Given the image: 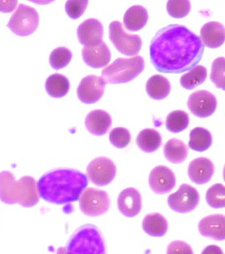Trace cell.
Returning a JSON list of instances; mask_svg holds the SVG:
<instances>
[{"mask_svg":"<svg viewBox=\"0 0 225 254\" xmlns=\"http://www.w3.org/2000/svg\"><path fill=\"white\" fill-rule=\"evenodd\" d=\"M204 45L185 26L172 24L160 29L150 44V58L159 72L180 73L193 68L202 59Z\"/></svg>","mask_w":225,"mask_h":254,"instance_id":"1","label":"cell"},{"mask_svg":"<svg viewBox=\"0 0 225 254\" xmlns=\"http://www.w3.org/2000/svg\"><path fill=\"white\" fill-rule=\"evenodd\" d=\"M88 178L80 171L56 168L48 171L37 183L39 197L56 204L72 203L80 199L88 186Z\"/></svg>","mask_w":225,"mask_h":254,"instance_id":"2","label":"cell"},{"mask_svg":"<svg viewBox=\"0 0 225 254\" xmlns=\"http://www.w3.org/2000/svg\"><path fill=\"white\" fill-rule=\"evenodd\" d=\"M37 182L31 176L15 180L12 173H0V200L3 203L19 204L23 207H32L39 202Z\"/></svg>","mask_w":225,"mask_h":254,"instance_id":"3","label":"cell"},{"mask_svg":"<svg viewBox=\"0 0 225 254\" xmlns=\"http://www.w3.org/2000/svg\"><path fill=\"white\" fill-rule=\"evenodd\" d=\"M56 254H106L105 242L96 226L85 224L71 236L66 247H60Z\"/></svg>","mask_w":225,"mask_h":254,"instance_id":"4","label":"cell"},{"mask_svg":"<svg viewBox=\"0 0 225 254\" xmlns=\"http://www.w3.org/2000/svg\"><path fill=\"white\" fill-rule=\"evenodd\" d=\"M144 68L145 61L140 56L131 59L119 58L102 71V78L106 83H126L138 76Z\"/></svg>","mask_w":225,"mask_h":254,"instance_id":"5","label":"cell"},{"mask_svg":"<svg viewBox=\"0 0 225 254\" xmlns=\"http://www.w3.org/2000/svg\"><path fill=\"white\" fill-rule=\"evenodd\" d=\"M39 23L38 12L25 4H19L11 16L7 27L17 35L25 37L34 33Z\"/></svg>","mask_w":225,"mask_h":254,"instance_id":"6","label":"cell"},{"mask_svg":"<svg viewBox=\"0 0 225 254\" xmlns=\"http://www.w3.org/2000/svg\"><path fill=\"white\" fill-rule=\"evenodd\" d=\"M109 38L116 49L124 55H137L141 49L139 36L126 33L119 21H114L110 24Z\"/></svg>","mask_w":225,"mask_h":254,"instance_id":"7","label":"cell"},{"mask_svg":"<svg viewBox=\"0 0 225 254\" xmlns=\"http://www.w3.org/2000/svg\"><path fill=\"white\" fill-rule=\"evenodd\" d=\"M80 207L87 216H98L107 212L110 207V198L107 192L95 188L85 190L80 198Z\"/></svg>","mask_w":225,"mask_h":254,"instance_id":"8","label":"cell"},{"mask_svg":"<svg viewBox=\"0 0 225 254\" xmlns=\"http://www.w3.org/2000/svg\"><path fill=\"white\" fill-rule=\"evenodd\" d=\"M87 174L90 182L95 186H107L115 178L116 166L110 159L106 157H98L88 165Z\"/></svg>","mask_w":225,"mask_h":254,"instance_id":"9","label":"cell"},{"mask_svg":"<svg viewBox=\"0 0 225 254\" xmlns=\"http://www.w3.org/2000/svg\"><path fill=\"white\" fill-rule=\"evenodd\" d=\"M199 201V194L194 188L187 184L181 185L179 190L168 198V204L174 211L187 213L194 210Z\"/></svg>","mask_w":225,"mask_h":254,"instance_id":"10","label":"cell"},{"mask_svg":"<svg viewBox=\"0 0 225 254\" xmlns=\"http://www.w3.org/2000/svg\"><path fill=\"white\" fill-rule=\"evenodd\" d=\"M216 97L206 90H199L191 93L187 100V107L192 114L200 118H206L216 110Z\"/></svg>","mask_w":225,"mask_h":254,"instance_id":"11","label":"cell"},{"mask_svg":"<svg viewBox=\"0 0 225 254\" xmlns=\"http://www.w3.org/2000/svg\"><path fill=\"white\" fill-rule=\"evenodd\" d=\"M106 83L102 77L90 75L85 77L79 85L78 96L82 102L92 104L97 102L104 94Z\"/></svg>","mask_w":225,"mask_h":254,"instance_id":"12","label":"cell"},{"mask_svg":"<svg viewBox=\"0 0 225 254\" xmlns=\"http://www.w3.org/2000/svg\"><path fill=\"white\" fill-rule=\"evenodd\" d=\"M150 188L155 193L163 194L175 188L176 178L171 169L164 166L156 167L149 175Z\"/></svg>","mask_w":225,"mask_h":254,"instance_id":"13","label":"cell"},{"mask_svg":"<svg viewBox=\"0 0 225 254\" xmlns=\"http://www.w3.org/2000/svg\"><path fill=\"white\" fill-rule=\"evenodd\" d=\"M104 29L102 23L96 19H88L80 24L77 30L79 41L84 45H95L102 41Z\"/></svg>","mask_w":225,"mask_h":254,"instance_id":"14","label":"cell"},{"mask_svg":"<svg viewBox=\"0 0 225 254\" xmlns=\"http://www.w3.org/2000/svg\"><path fill=\"white\" fill-rule=\"evenodd\" d=\"M82 57L89 66L100 68L109 63L111 54L108 46L102 41L95 45L84 47L82 50Z\"/></svg>","mask_w":225,"mask_h":254,"instance_id":"15","label":"cell"},{"mask_svg":"<svg viewBox=\"0 0 225 254\" xmlns=\"http://www.w3.org/2000/svg\"><path fill=\"white\" fill-rule=\"evenodd\" d=\"M199 231L201 235L221 241L225 238V217L223 214H213L199 222Z\"/></svg>","mask_w":225,"mask_h":254,"instance_id":"16","label":"cell"},{"mask_svg":"<svg viewBox=\"0 0 225 254\" xmlns=\"http://www.w3.org/2000/svg\"><path fill=\"white\" fill-rule=\"evenodd\" d=\"M118 209L127 217L137 215L141 210V196L134 188H127L122 190L118 198Z\"/></svg>","mask_w":225,"mask_h":254,"instance_id":"17","label":"cell"},{"mask_svg":"<svg viewBox=\"0 0 225 254\" xmlns=\"http://www.w3.org/2000/svg\"><path fill=\"white\" fill-rule=\"evenodd\" d=\"M214 174V166L209 159H195L188 167V176L191 182L198 185L206 184Z\"/></svg>","mask_w":225,"mask_h":254,"instance_id":"18","label":"cell"},{"mask_svg":"<svg viewBox=\"0 0 225 254\" xmlns=\"http://www.w3.org/2000/svg\"><path fill=\"white\" fill-rule=\"evenodd\" d=\"M85 123L89 132L96 136H102L109 130L112 121L106 111L97 109L89 113Z\"/></svg>","mask_w":225,"mask_h":254,"instance_id":"19","label":"cell"},{"mask_svg":"<svg viewBox=\"0 0 225 254\" xmlns=\"http://www.w3.org/2000/svg\"><path fill=\"white\" fill-rule=\"evenodd\" d=\"M200 35L203 45L211 49H216L224 43L225 28L219 22H209L201 28Z\"/></svg>","mask_w":225,"mask_h":254,"instance_id":"20","label":"cell"},{"mask_svg":"<svg viewBox=\"0 0 225 254\" xmlns=\"http://www.w3.org/2000/svg\"><path fill=\"white\" fill-rule=\"evenodd\" d=\"M148 12L141 5H134L126 11L124 16V24L126 29L137 31L143 28L148 21Z\"/></svg>","mask_w":225,"mask_h":254,"instance_id":"21","label":"cell"},{"mask_svg":"<svg viewBox=\"0 0 225 254\" xmlns=\"http://www.w3.org/2000/svg\"><path fill=\"white\" fill-rule=\"evenodd\" d=\"M171 83L169 79L161 75H153L146 83V91L151 98L161 100L171 92Z\"/></svg>","mask_w":225,"mask_h":254,"instance_id":"22","label":"cell"},{"mask_svg":"<svg viewBox=\"0 0 225 254\" xmlns=\"http://www.w3.org/2000/svg\"><path fill=\"white\" fill-rule=\"evenodd\" d=\"M143 229L147 234L154 237H161L167 233L168 222L161 214L151 213L144 218Z\"/></svg>","mask_w":225,"mask_h":254,"instance_id":"23","label":"cell"},{"mask_svg":"<svg viewBox=\"0 0 225 254\" xmlns=\"http://www.w3.org/2000/svg\"><path fill=\"white\" fill-rule=\"evenodd\" d=\"M164 154L170 162L180 164L186 159L188 148L182 141L173 138L166 143L164 147Z\"/></svg>","mask_w":225,"mask_h":254,"instance_id":"24","label":"cell"},{"mask_svg":"<svg viewBox=\"0 0 225 254\" xmlns=\"http://www.w3.org/2000/svg\"><path fill=\"white\" fill-rule=\"evenodd\" d=\"M137 144L143 152H155L162 144L160 133L154 129L147 128L141 131L137 137Z\"/></svg>","mask_w":225,"mask_h":254,"instance_id":"25","label":"cell"},{"mask_svg":"<svg viewBox=\"0 0 225 254\" xmlns=\"http://www.w3.org/2000/svg\"><path fill=\"white\" fill-rule=\"evenodd\" d=\"M45 87L51 97L60 98L65 96L70 90V83L66 76L54 73L47 78Z\"/></svg>","mask_w":225,"mask_h":254,"instance_id":"26","label":"cell"},{"mask_svg":"<svg viewBox=\"0 0 225 254\" xmlns=\"http://www.w3.org/2000/svg\"><path fill=\"white\" fill-rule=\"evenodd\" d=\"M189 148L197 152H203L212 144L211 132L202 127H197L193 129L189 134Z\"/></svg>","mask_w":225,"mask_h":254,"instance_id":"27","label":"cell"},{"mask_svg":"<svg viewBox=\"0 0 225 254\" xmlns=\"http://www.w3.org/2000/svg\"><path fill=\"white\" fill-rule=\"evenodd\" d=\"M207 76L206 67L195 65L180 78V84L183 88L193 89L204 82Z\"/></svg>","mask_w":225,"mask_h":254,"instance_id":"28","label":"cell"},{"mask_svg":"<svg viewBox=\"0 0 225 254\" xmlns=\"http://www.w3.org/2000/svg\"><path fill=\"white\" fill-rule=\"evenodd\" d=\"M189 122V115L185 111H174L168 115L166 120V127L170 132H180L187 128Z\"/></svg>","mask_w":225,"mask_h":254,"instance_id":"29","label":"cell"},{"mask_svg":"<svg viewBox=\"0 0 225 254\" xmlns=\"http://www.w3.org/2000/svg\"><path fill=\"white\" fill-rule=\"evenodd\" d=\"M206 200L209 205L214 208L225 206V188L223 184L213 185L207 190Z\"/></svg>","mask_w":225,"mask_h":254,"instance_id":"30","label":"cell"},{"mask_svg":"<svg viewBox=\"0 0 225 254\" xmlns=\"http://www.w3.org/2000/svg\"><path fill=\"white\" fill-rule=\"evenodd\" d=\"M72 59V53L66 47H59L54 49L50 56L51 66L55 69H60L66 67Z\"/></svg>","mask_w":225,"mask_h":254,"instance_id":"31","label":"cell"},{"mask_svg":"<svg viewBox=\"0 0 225 254\" xmlns=\"http://www.w3.org/2000/svg\"><path fill=\"white\" fill-rule=\"evenodd\" d=\"M225 58L219 57L215 59L211 67V79L215 83L217 87L225 90Z\"/></svg>","mask_w":225,"mask_h":254,"instance_id":"32","label":"cell"},{"mask_svg":"<svg viewBox=\"0 0 225 254\" xmlns=\"http://www.w3.org/2000/svg\"><path fill=\"white\" fill-rule=\"evenodd\" d=\"M167 9L171 17L182 18L190 11L191 3L188 0H169L167 2Z\"/></svg>","mask_w":225,"mask_h":254,"instance_id":"33","label":"cell"},{"mask_svg":"<svg viewBox=\"0 0 225 254\" xmlns=\"http://www.w3.org/2000/svg\"><path fill=\"white\" fill-rule=\"evenodd\" d=\"M109 139L111 144L118 148L127 146L131 140V134L128 129L117 127L110 132Z\"/></svg>","mask_w":225,"mask_h":254,"instance_id":"34","label":"cell"},{"mask_svg":"<svg viewBox=\"0 0 225 254\" xmlns=\"http://www.w3.org/2000/svg\"><path fill=\"white\" fill-rule=\"evenodd\" d=\"M88 0H68L66 3V11L73 19L80 17L88 7Z\"/></svg>","mask_w":225,"mask_h":254,"instance_id":"35","label":"cell"},{"mask_svg":"<svg viewBox=\"0 0 225 254\" xmlns=\"http://www.w3.org/2000/svg\"><path fill=\"white\" fill-rule=\"evenodd\" d=\"M167 254H193V252L189 244L179 240L169 244Z\"/></svg>","mask_w":225,"mask_h":254,"instance_id":"36","label":"cell"},{"mask_svg":"<svg viewBox=\"0 0 225 254\" xmlns=\"http://www.w3.org/2000/svg\"><path fill=\"white\" fill-rule=\"evenodd\" d=\"M17 5V0H10V1L0 0V12L11 13V12L14 11Z\"/></svg>","mask_w":225,"mask_h":254,"instance_id":"37","label":"cell"},{"mask_svg":"<svg viewBox=\"0 0 225 254\" xmlns=\"http://www.w3.org/2000/svg\"><path fill=\"white\" fill-rule=\"evenodd\" d=\"M201 254H223V252L219 246L211 245L205 248Z\"/></svg>","mask_w":225,"mask_h":254,"instance_id":"38","label":"cell"}]
</instances>
